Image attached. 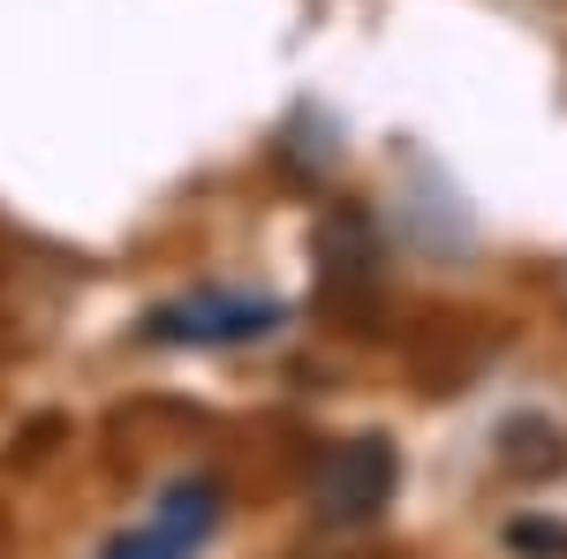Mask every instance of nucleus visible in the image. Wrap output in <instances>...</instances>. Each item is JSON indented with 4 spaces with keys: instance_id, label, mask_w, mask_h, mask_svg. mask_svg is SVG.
<instances>
[{
    "instance_id": "nucleus-3",
    "label": "nucleus",
    "mask_w": 567,
    "mask_h": 559,
    "mask_svg": "<svg viewBox=\"0 0 567 559\" xmlns=\"http://www.w3.org/2000/svg\"><path fill=\"white\" fill-rule=\"evenodd\" d=\"M219 515H227L219 476H175V484L159 491V507L136 521V529H122L99 559H189V552L213 545Z\"/></svg>"
},
{
    "instance_id": "nucleus-6",
    "label": "nucleus",
    "mask_w": 567,
    "mask_h": 559,
    "mask_svg": "<svg viewBox=\"0 0 567 559\" xmlns=\"http://www.w3.org/2000/svg\"><path fill=\"white\" fill-rule=\"evenodd\" d=\"M507 545L529 559H567V521H507Z\"/></svg>"
},
{
    "instance_id": "nucleus-4",
    "label": "nucleus",
    "mask_w": 567,
    "mask_h": 559,
    "mask_svg": "<svg viewBox=\"0 0 567 559\" xmlns=\"http://www.w3.org/2000/svg\"><path fill=\"white\" fill-rule=\"evenodd\" d=\"M318 265H326V302H349L355 288L379 280V235L355 205H333L318 219Z\"/></svg>"
},
{
    "instance_id": "nucleus-1",
    "label": "nucleus",
    "mask_w": 567,
    "mask_h": 559,
    "mask_svg": "<svg viewBox=\"0 0 567 559\" xmlns=\"http://www.w3.org/2000/svg\"><path fill=\"white\" fill-rule=\"evenodd\" d=\"M288 302L280 296H250V288H197V296H175L159 310H144V341L152 348H243L280 333Z\"/></svg>"
},
{
    "instance_id": "nucleus-5",
    "label": "nucleus",
    "mask_w": 567,
    "mask_h": 559,
    "mask_svg": "<svg viewBox=\"0 0 567 559\" xmlns=\"http://www.w3.org/2000/svg\"><path fill=\"white\" fill-rule=\"evenodd\" d=\"M499 462L515 476H560L567 469V438L545 416H515V424L499 431Z\"/></svg>"
},
{
    "instance_id": "nucleus-2",
    "label": "nucleus",
    "mask_w": 567,
    "mask_h": 559,
    "mask_svg": "<svg viewBox=\"0 0 567 559\" xmlns=\"http://www.w3.org/2000/svg\"><path fill=\"white\" fill-rule=\"evenodd\" d=\"M393 484H401V454H393L386 431L341 438V446L310 469V515L326 521V529H363V521L386 515Z\"/></svg>"
}]
</instances>
